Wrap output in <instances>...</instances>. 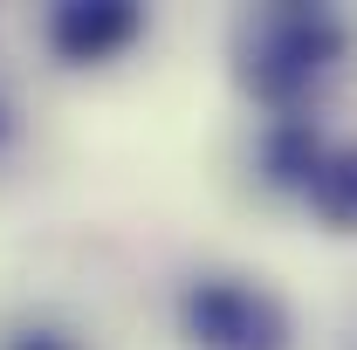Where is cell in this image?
<instances>
[{"label": "cell", "instance_id": "6da1fadb", "mask_svg": "<svg viewBox=\"0 0 357 350\" xmlns=\"http://www.w3.org/2000/svg\"><path fill=\"white\" fill-rule=\"evenodd\" d=\"M351 48V28L330 14V7H296V0H275V7H255L234 35V62H241V89L296 117V103L310 96Z\"/></svg>", "mask_w": 357, "mask_h": 350}, {"label": "cell", "instance_id": "7a4b0ae2", "mask_svg": "<svg viewBox=\"0 0 357 350\" xmlns=\"http://www.w3.org/2000/svg\"><path fill=\"white\" fill-rule=\"evenodd\" d=\"M178 337L192 350H296V323L275 289L248 275H199L178 289Z\"/></svg>", "mask_w": 357, "mask_h": 350}, {"label": "cell", "instance_id": "3957f363", "mask_svg": "<svg viewBox=\"0 0 357 350\" xmlns=\"http://www.w3.org/2000/svg\"><path fill=\"white\" fill-rule=\"evenodd\" d=\"M137 35H144V7L137 0H62L48 14V48L62 62H76V69H96V62L124 55Z\"/></svg>", "mask_w": 357, "mask_h": 350}, {"label": "cell", "instance_id": "277c9868", "mask_svg": "<svg viewBox=\"0 0 357 350\" xmlns=\"http://www.w3.org/2000/svg\"><path fill=\"white\" fill-rule=\"evenodd\" d=\"M303 199H310L330 227H357V144H323Z\"/></svg>", "mask_w": 357, "mask_h": 350}, {"label": "cell", "instance_id": "5b68a950", "mask_svg": "<svg viewBox=\"0 0 357 350\" xmlns=\"http://www.w3.org/2000/svg\"><path fill=\"white\" fill-rule=\"evenodd\" d=\"M7 350H76V337H62V330L35 323V330H14V337H7Z\"/></svg>", "mask_w": 357, "mask_h": 350}, {"label": "cell", "instance_id": "8992f818", "mask_svg": "<svg viewBox=\"0 0 357 350\" xmlns=\"http://www.w3.org/2000/svg\"><path fill=\"white\" fill-rule=\"evenodd\" d=\"M7 137H14V110L0 103V144H7Z\"/></svg>", "mask_w": 357, "mask_h": 350}]
</instances>
